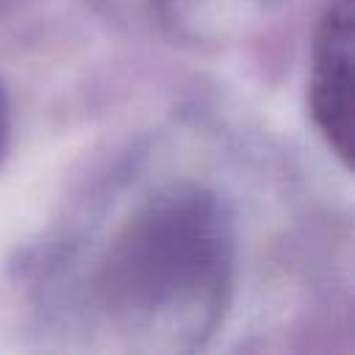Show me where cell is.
<instances>
[{"mask_svg": "<svg viewBox=\"0 0 355 355\" xmlns=\"http://www.w3.org/2000/svg\"><path fill=\"white\" fill-rule=\"evenodd\" d=\"M230 277L233 227L222 202L197 186H175L114 236L97 269V297L133 333L197 338L216 324Z\"/></svg>", "mask_w": 355, "mask_h": 355, "instance_id": "cell-1", "label": "cell"}, {"mask_svg": "<svg viewBox=\"0 0 355 355\" xmlns=\"http://www.w3.org/2000/svg\"><path fill=\"white\" fill-rule=\"evenodd\" d=\"M352 44H355V3L327 0L313 31L308 111L322 139L347 169L352 164V116H355Z\"/></svg>", "mask_w": 355, "mask_h": 355, "instance_id": "cell-2", "label": "cell"}, {"mask_svg": "<svg viewBox=\"0 0 355 355\" xmlns=\"http://www.w3.org/2000/svg\"><path fill=\"white\" fill-rule=\"evenodd\" d=\"M6 139H8V105H6V94L0 89V155L6 150Z\"/></svg>", "mask_w": 355, "mask_h": 355, "instance_id": "cell-3", "label": "cell"}]
</instances>
